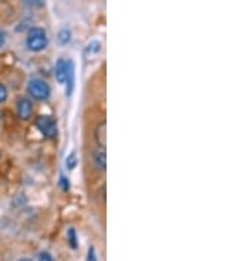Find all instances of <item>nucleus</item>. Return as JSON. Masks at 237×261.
I'll list each match as a JSON object with an SVG mask.
<instances>
[{
  "mask_svg": "<svg viewBox=\"0 0 237 261\" xmlns=\"http://www.w3.org/2000/svg\"><path fill=\"white\" fill-rule=\"evenodd\" d=\"M27 45L32 51L44 50L47 46L46 32L42 28H32L27 37Z\"/></svg>",
  "mask_w": 237,
  "mask_h": 261,
  "instance_id": "obj_1",
  "label": "nucleus"
},
{
  "mask_svg": "<svg viewBox=\"0 0 237 261\" xmlns=\"http://www.w3.org/2000/svg\"><path fill=\"white\" fill-rule=\"evenodd\" d=\"M28 91L32 98L37 99V100H44L50 94V89L46 82L41 80H33L29 82Z\"/></svg>",
  "mask_w": 237,
  "mask_h": 261,
  "instance_id": "obj_2",
  "label": "nucleus"
},
{
  "mask_svg": "<svg viewBox=\"0 0 237 261\" xmlns=\"http://www.w3.org/2000/svg\"><path fill=\"white\" fill-rule=\"evenodd\" d=\"M36 125H37L38 129L41 130V134L44 135L45 137H47V139H54V137L57 136V124H56V121L51 118H49V116H38L37 120H36Z\"/></svg>",
  "mask_w": 237,
  "mask_h": 261,
  "instance_id": "obj_3",
  "label": "nucleus"
},
{
  "mask_svg": "<svg viewBox=\"0 0 237 261\" xmlns=\"http://www.w3.org/2000/svg\"><path fill=\"white\" fill-rule=\"evenodd\" d=\"M32 103L29 99L20 98L17 100V114L21 120H28L32 116Z\"/></svg>",
  "mask_w": 237,
  "mask_h": 261,
  "instance_id": "obj_4",
  "label": "nucleus"
},
{
  "mask_svg": "<svg viewBox=\"0 0 237 261\" xmlns=\"http://www.w3.org/2000/svg\"><path fill=\"white\" fill-rule=\"evenodd\" d=\"M95 141L98 148L106 149V141H107V124L103 120L100 124H98L96 129H95Z\"/></svg>",
  "mask_w": 237,
  "mask_h": 261,
  "instance_id": "obj_5",
  "label": "nucleus"
},
{
  "mask_svg": "<svg viewBox=\"0 0 237 261\" xmlns=\"http://www.w3.org/2000/svg\"><path fill=\"white\" fill-rule=\"evenodd\" d=\"M92 157H94L95 165L98 166L99 169H101V170H106V166H107V154H106V149L99 148L98 150H95Z\"/></svg>",
  "mask_w": 237,
  "mask_h": 261,
  "instance_id": "obj_6",
  "label": "nucleus"
},
{
  "mask_svg": "<svg viewBox=\"0 0 237 261\" xmlns=\"http://www.w3.org/2000/svg\"><path fill=\"white\" fill-rule=\"evenodd\" d=\"M67 75V62L63 60H58L56 64V76L60 83H63L66 81Z\"/></svg>",
  "mask_w": 237,
  "mask_h": 261,
  "instance_id": "obj_7",
  "label": "nucleus"
},
{
  "mask_svg": "<svg viewBox=\"0 0 237 261\" xmlns=\"http://www.w3.org/2000/svg\"><path fill=\"white\" fill-rule=\"evenodd\" d=\"M70 38H71V32H70L69 29H62V31H60V33H58L57 36V40H58V44L60 45H66L67 42L70 41Z\"/></svg>",
  "mask_w": 237,
  "mask_h": 261,
  "instance_id": "obj_8",
  "label": "nucleus"
},
{
  "mask_svg": "<svg viewBox=\"0 0 237 261\" xmlns=\"http://www.w3.org/2000/svg\"><path fill=\"white\" fill-rule=\"evenodd\" d=\"M67 240H69V244L71 245V248L73 249L78 248V239H76L75 229L73 228L69 229V232H67Z\"/></svg>",
  "mask_w": 237,
  "mask_h": 261,
  "instance_id": "obj_9",
  "label": "nucleus"
},
{
  "mask_svg": "<svg viewBox=\"0 0 237 261\" xmlns=\"http://www.w3.org/2000/svg\"><path fill=\"white\" fill-rule=\"evenodd\" d=\"M75 165H76V157L74 153H71V154H70L66 160V166L69 169H73Z\"/></svg>",
  "mask_w": 237,
  "mask_h": 261,
  "instance_id": "obj_10",
  "label": "nucleus"
},
{
  "mask_svg": "<svg viewBox=\"0 0 237 261\" xmlns=\"http://www.w3.org/2000/svg\"><path fill=\"white\" fill-rule=\"evenodd\" d=\"M7 96H8V93H7L6 86L0 83V103H3L7 99Z\"/></svg>",
  "mask_w": 237,
  "mask_h": 261,
  "instance_id": "obj_11",
  "label": "nucleus"
},
{
  "mask_svg": "<svg viewBox=\"0 0 237 261\" xmlns=\"http://www.w3.org/2000/svg\"><path fill=\"white\" fill-rule=\"evenodd\" d=\"M27 3V6L29 7H41L42 0H24Z\"/></svg>",
  "mask_w": 237,
  "mask_h": 261,
  "instance_id": "obj_12",
  "label": "nucleus"
},
{
  "mask_svg": "<svg viewBox=\"0 0 237 261\" xmlns=\"http://www.w3.org/2000/svg\"><path fill=\"white\" fill-rule=\"evenodd\" d=\"M38 261H54L53 257H51L47 252H42L41 255H40V257H38Z\"/></svg>",
  "mask_w": 237,
  "mask_h": 261,
  "instance_id": "obj_13",
  "label": "nucleus"
},
{
  "mask_svg": "<svg viewBox=\"0 0 237 261\" xmlns=\"http://www.w3.org/2000/svg\"><path fill=\"white\" fill-rule=\"evenodd\" d=\"M87 261H96V255H95V249L90 248L89 253H87Z\"/></svg>",
  "mask_w": 237,
  "mask_h": 261,
  "instance_id": "obj_14",
  "label": "nucleus"
},
{
  "mask_svg": "<svg viewBox=\"0 0 237 261\" xmlns=\"http://www.w3.org/2000/svg\"><path fill=\"white\" fill-rule=\"evenodd\" d=\"M6 44V33L0 32V48Z\"/></svg>",
  "mask_w": 237,
  "mask_h": 261,
  "instance_id": "obj_15",
  "label": "nucleus"
},
{
  "mask_svg": "<svg viewBox=\"0 0 237 261\" xmlns=\"http://www.w3.org/2000/svg\"><path fill=\"white\" fill-rule=\"evenodd\" d=\"M61 182H62L63 190H67V189H69V181H67V179H65V178H62V179H61Z\"/></svg>",
  "mask_w": 237,
  "mask_h": 261,
  "instance_id": "obj_16",
  "label": "nucleus"
},
{
  "mask_svg": "<svg viewBox=\"0 0 237 261\" xmlns=\"http://www.w3.org/2000/svg\"><path fill=\"white\" fill-rule=\"evenodd\" d=\"M19 261H31V260H29V258H21V260H19Z\"/></svg>",
  "mask_w": 237,
  "mask_h": 261,
  "instance_id": "obj_17",
  "label": "nucleus"
}]
</instances>
